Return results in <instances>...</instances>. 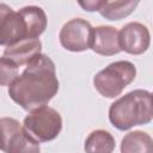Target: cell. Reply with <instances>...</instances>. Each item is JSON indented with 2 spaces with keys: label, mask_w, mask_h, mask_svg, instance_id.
<instances>
[{
  "label": "cell",
  "mask_w": 153,
  "mask_h": 153,
  "mask_svg": "<svg viewBox=\"0 0 153 153\" xmlns=\"http://www.w3.org/2000/svg\"><path fill=\"white\" fill-rule=\"evenodd\" d=\"M57 91L55 63L45 54H39L31 60L23 73L8 86L11 99L26 111L45 106Z\"/></svg>",
  "instance_id": "1"
},
{
  "label": "cell",
  "mask_w": 153,
  "mask_h": 153,
  "mask_svg": "<svg viewBox=\"0 0 153 153\" xmlns=\"http://www.w3.org/2000/svg\"><path fill=\"white\" fill-rule=\"evenodd\" d=\"M152 93L134 90L115 100L109 108V121L118 130H128L134 126L152 121Z\"/></svg>",
  "instance_id": "2"
},
{
  "label": "cell",
  "mask_w": 153,
  "mask_h": 153,
  "mask_svg": "<svg viewBox=\"0 0 153 153\" xmlns=\"http://www.w3.org/2000/svg\"><path fill=\"white\" fill-rule=\"evenodd\" d=\"M136 67L130 61H116L99 71L93 78V85L99 94L105 98H115L134 81Z\"/></svg>",
  "instance_id": "3"
},
{
  "label": "cell",
  "mask_w": 153,
  "mask_h": 153,
  "mask_svg": "<svg viewBox=\"0 0 153 153\" xmlns=\"http://www.w3.org/2000/svg\"><path fill=\"white\" fill-rule=\"evenodd\" d=\"M0 151L5 153H41L39 142L12 117L0 118Z\"/></svg>",
  "instance_id": "4"
},
{
  "label": "cell",
  "mask_w": 153,
  "mask_h": 153,
  "mask_svg": "<svg viewBox=\"0 0 153 153\" xmlns=\"http://www.w3.org/2000/svg\"><path fill=\"white\" fill-rule=\"evenodd\" d=\"M23 127L38 142H48L59 136L62 118L55 109L45 105L30 111L24 118Z\"/></svg>",
  "instance_id": "5"
},
{
  "label": "cell",
  "mask_w": 153,
  "mask_h": 153,
  "mask_svg": "<svg viewBox=\"0 0 153 153\" xmlns=\"http://www.w3.org/2000/svg\"><path fill=\"white\" fill-rule=\"evenodd\" d=\"M92 31L93 27L87 20L82 18H73L61 27L59 35L60 43L69 51H85L91 48Z\"/></svg>",
  "instance_id": "6"
},
{
  "label": "cell",
  "mask_w": 153,
  "mask_h": 153,
  "mask_svg": "<svg viewBox=\"0 0 153 153\" xmlns=\"http://www.w3.org/2000/svg\"><path fill=\"white\" fill-rule=\"evenodd\" d=\"M27 38L26 25L19 12L0 4V45H11Z\"/></svg>",
  "instance_id": "7"
},
{
  "label": "cell",
  "mask_w": 153,
  "mask_h": 153,
  "mask_svg": "<svg viewBox=\"0 0 153 153\" xmlns=\"http://www.w3.org/2000/svg\"><path fill=\"white\" fill-rule=\"evenodd\" d=\"M121 50H124L131 55H141L148 48L151 43V35L141 23L131 22L126 24L121 31H118Z\"/></svg>",
  "instance_id": "8"
},
{
  "label": "cell",
  "mask_w": 153,
  "mask_h": 153,
  "mask_svg": "<svg viewBox=\"0 0 153 153\" xmlns=\"http://www.w3.org/2000/svg\"><path fill=\"white\" fill-rule=\"evenodd\" d=\"M91 49L103 56H112L121 53L118 30L110 25L93 27Z\"/></svg>",
  "instance_id": "9"
},
{
  "label": "cell",
  "mask_w": 153,
  "mask_h": 153,
  "mask_svg": "<svg viewBox=\"0 0 153 153\" xmlns=\"http://www.w3.org/2000/svg\"><path fill=\"white\" fill-rule=\"evenodd\" d=\"M42 42L39 38H25L5 48L4 57L12 61L17 67L27 65L41 54Z\"/></svg>",
  "instance_id": "10"
},
{
  "label": "cell",
  "mask_w": 153,
  "mask_h": 153,
  "mask_svg": "<svg viewBox=\"0 0 153 153\" xmlns=\"http://www.w3.org/2000/svg\"><path fill=\"white\" fill-rule=\"evenodd\" d=\"M18 12L26 25L27 38H38L47 29L45 12L38 6H25Z\"/></svg>",
  "instance_id": "11"
},
{
  "label": "cell",
  "mask_w": 153,
  "mask_h": 153,
  "mask_svg": "<svg viewBox=\"0 0 153 153\" xmlns=\"http://www.w3.org/2000/svg\"><path fill=\"white\" fill-rule=\"evenodd\" d=\"M121 153H153V140L145 131H129L121 141Z\"/></svg>",
  "instance_id": "12"
},
{
  "label": "cell",
  "mask_w": 153,
  "mask_h": 153,
  "mask_svg": "<svg viewBox=\"0 0 153 153\" xmlns=\"http://www.w3.org/2000/svg\"><path fill=\"white\" fill-rule=\"evenodd\" d=\"M84 147L86 153H112L115 139L108 130L97 129L88 134Z\"/></svg>",
  "instance_id": "13"
},
{
  "label": "cell",
  "mask_w": 153,
  "mask_h": 153,
  "mask_svg": "<svg viewBox=\"0 0 153 153\" xmlns=\"http://www.w3.org/2000/svg\"><path fill=\"white\" fill-rule=\"evenodd\" d=\"M139 1L127 0V1H108L104 0L103 5L99 8L102 17L109 20H121L134 12Z\"/></svg>",
  "instance_id": "14"
},
{
  "label": "cell",
  "mask_w": 153,
  "mask_h": 153,
  "mask_svg": "<svg viewBox=\"0 0 153 153\" xmlns=\"http://www.w3.org/2000/svg\"><path fill=\"white\" fill-rule=\"evenodd\" d=\"M18 76V67L6 57H0V86H10Z\"/></svg>",
  "instance_id": "15"
},
{
  "label": "cell",
  "mask_w": 153,
  "mask_h": 153,
  "mask_svg": "<svg viewBox=\"0 0 153 153\" xmlns=\"http://www.w3.org/2000/svg\"><path fill=\"white\" fill-rule=\"evenodd\" d=\"M104 0H87V1H79L78 4L88 12H93V11H99L100 6L103 5Z\"/></svg>",
  "instance_id": "16"
}]
</instances>
